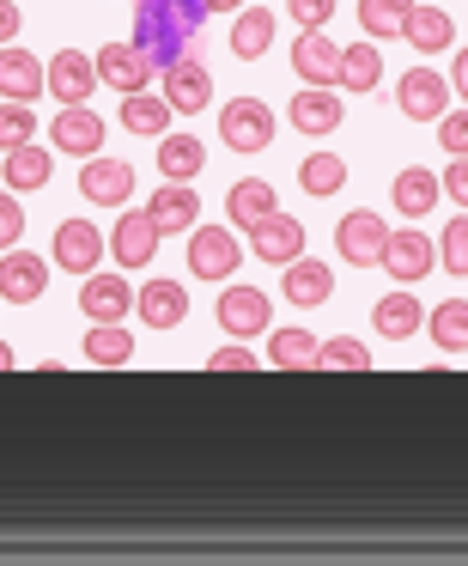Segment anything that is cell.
Here are the masks:
<instances>
[{
    "mask_svg": "<svg viewBox=\"0 0 468 566\" xmlns=\"http://www.w3.org/2000/svg\"><path fill=\"white\" fill-rule=\"evenodd\" d=\"M220 135H225L232 153H262L274 140V111L262 98H237V104L220 111Z\"/></svg>",
    "mask_w": 468,
    "mask_h": 566,
    "instance_id": "cell-6",
    "label": "cell"
},
{
    "mask_svg": "<svg viewBox=\"0 0 468 566\" xmlns=\"http://www.w3.org/2000/svg\"><path fill=\"white\" fill-rule=\"evenodd\" d=\"M237 256H244V244H237L232 226H195L189 232V274L195 281H232Z\"/></svg>",
    "mask_w": 468,
    "mask_h": 566,
    "instance_id": "cell-2",
    "label": "cell"
},
{
    "mask_svg": "<svg viewBox=\"0 0 468 566\" xmlns=\"http://www.w3.org/2000/svg\"><path fill=\"white\" fill-rule=\"evenodd\" d=\"M407 7L414 0H359V25H365V38L371 43H390V38H402V25H407Z\"/></svg>",
    "mask_w": 468,
    "mask_h": 566,
    "instance_id": "cell-35",
    "label": "cell"
},
{
    "mask_svg": "<svg viewBox=\"0 0 468 566\" xmlns=\"http://www.w3.org/2000/svg\"><path fill=\"white\" fill-rule=\"evenodd\" d=\"M152 74H159V67H152L135 43H104V50H98V80L110 92H123V98H128V92H147Z\"/></svg>",
    "mask_w": 468,
    "mask_h": 566,
    "instance_id": "cell-14",
    "label": "cell"
},
{
    "mask_svg": "<svg viewBox=\"0 0 468 566\" xmlns=\"http://www.w3.org/2000/svg\"><path fill=\"white\" fill-rule=\"evenodd\" d=\"M79 311H86L92 323H123L128 311H135V286H128L123 274H86V286H79Z\"/></svg>",
    "mask_w": 468,
    "mask_h": 566,
    "instance_id": "cell-15",
    "label": "cell"
},
{
    "mask_svg": "<svg viewBox=\"0 0 468 566\" xmlns=\"http://www.w3.org/2000/svg\"><path fill=\"white\" fill-rule=\"evenodd\" d=\"M19 25H25V13H19L13 0H0V50H7V43L19 38Z\"/></svg>",
    "mask_w": 468,
    "mask_h": 566,
    "instance_id": "cell-46",
    "label": "cell"
},
{
    "mask_svg": "<svg viewBox=\"0 0 468 566\" xmlns=\"http://www.w3.org/2000/svg\"><path fill=\"white\" fill-rule=\"evenodd\" d=\"M286 19H292L298 31H322L334 19V0H286Z\"/></svg>",
    "mask_w": 468,
    "mask_h": 566,
    "instance_id": "cell-42",
    "label": "cell"
},
{
    "mask_svg": "<svg viewBox=\"0 0 468 566\" xmlns=\"http://www.w3.org/2000/svg\"><path fill=\"white\" fill-rule=\"evenodd\" d=\"M432 342H438L444 354H468V298H444V305L432 311Z\"/></svg>",
    "mask_w": 468,
    "mask_h": 566,
    "instance_id": "cell-36",
    "label": "cell"
},
{
    "mask_svg": "<svg viewBox=\"0 0 468 566\" xmlns=\"http://www.w3.org/2000/svg\"><path fill=\"white\" fill-rule=\"evenodd\" d=\"M450 92L468 98V50H456V67H450Z\"/></svg>",
    "mask_w": 468,
    "mask_h": 566,
    "instance_id": "cell-47",
    "label": "cell"
},
{
    "mask_svg": "<svg viewBox=\"0 0 468 566\" xmlns=\"http://www.w3.org/2000/svg\"><path fill=\"white\" fill-rule=\"evenodd\" d=\"M135 359V335L123 323H92L86 329V366H128Z\"/></svg>",
    "mask_w": 468,
    "mask_h": 566,
    "instance_id": "cell-30",
    "label": "cell"
},
{
    "mask_svg": "<svg viewBox=\"0 0 468 566\" xmlns=\"http://www.w3.org/2000/svg\"><path fill=\"white\" fill-rule=\"evenodd\" d=\"M438 184H444V196H450L456 208H468V159H450V165H444Z\"/></svg>",
    "mask_w": 468,
    "mask_h": 566,
    "instance_id": "cell-44",
    "label": "cell"
},
{
    "mask_svg": "<svg viewBox=\"0 0 468 566\" xmlns=\"http://www.w3.org/2000/svg\"><path fill=\"white\" fill-rule=\"evenodd\" d=\"M159 80H164V104H171V111H183V116H195V111H208V104H213V74L195 62V55L171 62Z\"/></svg>",
    "mask_w": 468,
    "mask_h": 566,
    "instance_id": "cell-11",
    "label": "cell"
},
{
    "mask_svg": "<svg viewBox=\"0 0 468 566\" xmlns=\"http://www.w3.org/2000/svg\"><path fill=\"white\" fill-rule=\"evenodd\" d=\"M383 238H390V226H383V213H371V208L341 213V226H334V250H341V262H353V269L383 262Z\"/></svg>",
    "mask_w": 468,
    "mask_h": 566,
    "instance_id": "cell-4",
    "label": "cell"
},
{
    "mask_svg": "<svg viewBox=\"0 0 468 566\" xmlns=\"http://www.w3.org/2000/svg\"><path fill=\"white\" fill-rule=\"evenodd\" d=\"M432 262H438V250H432L426 232H390L383 238V269H390L402 286H414L419 274H432Z\"/></svg>",
    "mask_w": 468,
    "mask_h": 566,
    "instance_id": "cell-17",
    "label": "cell"
},
{
    "mask_svg": "<svg viewBox=\"0 0 468 566\" xmlns=\"http://www.w3.org/2000/svg\"><path fill=\"white\" fill-rule=\"evenodd\" d=\"M298 184H305V196H341L347 189V159L341 153H310L305 165H298Z\"/></svg>",
    "mask_w": 468,
    "mask_h": 566,
    "instance_id": "cell-33",
    "label": "cell"
},
{
    "mask_svg": "<svg viewBox=\"0 0 468 566\" xmlns=\"http://www.w3.org/2000/svg\"><path fill=\"white\" fill-rule=\"evenodd\" d=\"M135 311H140V323H147V329H177V323L189 317L183 281H147L135 293Z\"/></svg>",
    "mask_w": 468,
    "mask_h": 566,
    "instance_id": "cell-19",
    "label": "cell"
},
{
    "mask_svg": "<svg viewBox=\"0 0 468 566\" xmlns=\"http://www.w3.org/2000/svg\"><path fill=\"white\" fill-rule=\"evenodd\" d=\"M55 153H74V159H98L104 147V116L86 111V104H62V116L50 123Z\"/></svg>",
    "mask_w": 468,
    "mask_h": 566,
    "instance_id": "cell-8",
    "label": "cell"
},
{
    "mask_svg": "<svg viewBox=\"0 0 468 566\" xmlns=\"http://www.w3.org/2000/svg\"><path fill=\"white\" fill-rule=\"evenodd\" d=\"M438 262L450 274H468V213H456L450 226H444V238H438Z\"/></svg>",
    "mask_w": 468,
    "mask_h": 566,
    "instance_id": "cell-40",
    "label": "cell"
},
{
    "mask_svg": "<svg viewBox=\"0 0 468 566\" xmlns=\"http://www.w3.org/2000/svg\"><path fill=\"white\" fill-rule=\"evenodd\" d=\"M377 80H383V50L377 43H353V50H341V74H334V86L371 92Z\"/></svg>",
    "mask_w": 468,
    "mask_h": 566,
    "instance_id": "cell-32",
    "label": "cell"
},
{
    "mask_svg": "<svg viewBox=\"0 0 468 566\" xmlns=\"http://www.w3.org/2000/svg\"><path fill=\"white\" fill-rule=\"evenodd\" d=\"M402 38H407V50L438 55V50H450V43H456V25H450V13H444V7H432V0H414V7H407Z\"/></svg>",
    "mask_w": 468,
    "mask_h": 566,
    "instance_id": "cell-20",
    "label": "cell"
},
{
    "mask_svg": "<svg viewBox=\"0 0 468 566\" xmlns=\"http://www.w3.org/2000/svg\"><path fill=\"white\" fill-rule=\"evenodd\" d=\"M395 213H407V220H419V213H432V201H444V184L432 177V165H407V171H395Z\"/></svg>",
    "mask_w": 468,
    "mask_h": 566,
    "instance_id": "cell-25",
    "label": "cell"
},
{
    "mask_svg": "<svg viewBox=\"0 0 468 566\" xmlns=\"http://www.w3.org/2000/svg\"><path fill=\"white\" fill-rule=\"evenodd\" d=\"M341 116H347V104L334 98V86H305L292 104H286V123H292L298 135H310V140L334 135V128H341Z\"/></svg>",
    "mask_w": 468,
    "mask_h": 566,
    "instance_id": "cell-9",
    "label": "cell"
},
{
    "mask_svg": "<svg viewBox=\"0 0 468 566\" xmlns=\"http://www.w3.org/2000/svg\"><path fill=\"white\" fill-rule=\"evenodd\" d=\"M92 86H98V62L86 50H55L50 55V92L62 104H86Z\"/></svg>",
    "mask_w": 468,
    "mask_h": 566,
    "instance_id": "cell-18",
    "label": "cell"
},
{
    "mask_svg": "<svg viewBox=\"0 0 468 566\" xmlns=\"http://www.w3.org/2000/svg\"><path fill=\"white\" fill-rule=\"evenodd\" d=\"M43 86H50V67H43L38 55L31 50H0V98L31 104V98H43Z\"/></svg>",
    "mask_w": 468,
    "mask_h": 566,
    "instance_id": "cell-16",
    "label": "cell"
},
{
    "mask_svg": "<svg viewBox=\"0 0 468 566\" xmlns=\"http://www.w3.org/2000/svg\"><path fill=\"white\" fill-rule=\"evenodd\" d=\"M171 104L164 98H147V92H128L123 98V128H135V135H164L171 128Z\"/></svg>",
    "mask_w": 468,
    "mask_h": 566,
    "instance_id": "cell-37",
    "label": "cell"
},
{
    "mask_svg": "<svg viewBox=\"0 0 468 566\" xmlns=\"http://www.w3.org/2000/svg\"><path fill=\"white\" fill-rule=\"evenodd\" d=\"M292 74L305 86H334V74H341V43H329L322 31H305L292 43Z\"/></svg>",
    "mask_w": 468,
    "mask_h": 566,
    "instance_id": "cell-21",
    "label": "cell"
},
{
    "mask_svg": "<svg viewBox=\"0 0 468 566\" xmlns=\"http://www.w3.org/2000/svg\"><path fill=\"white\" fill-rule=\"evenodd\" d=\"M208 366H213V371H249V366H256V354H249V347H220Z\"/></svg>",
    "mask_w": 468,
    "mask_h": 566,
    "instance_id": "cell-45",
    "label": "cell"
},
{
    "mask_svg": "<svg viewBox=\"0 0 468 566\" xmlns=\"http://www.w3.org/2000/svg\"><path fill=\"white\" fill-rule=\"evenodd\" d=\"M43 293H50V269H43V256H31V250H7V256H0V298H7V305H38Z\"/></svg>",
    "mask_w": 468,
    "mask_h": 566,
    "instance_id": "cell-10",
    "label": "cell"
},
{
    "mask_svg": "<svg viewBox=\"0 0 468 566\" xmlns=\"http://www.w3.org/2000/svg\"><path fill=\"white\" fill-rule=\"evenodd\" d=\"M395 104H402L407 123H438L444 111H450V80L438 74V67H407L402 80H395Z\"/></svg>",
    "mask_w": 468,
    "mask_h": 566,
    "instance_id": "cell-3",
    "label": "cell"
},
{
    "mask_svg": "<svg viewBox=\"0 0 468 566\" xmlns=\"http://www.w3.org/2000/svg\"><path fill=\"white\" fill-rule=\"evenodd\" d=\"M159 226L147 220V213H123V220H116V232H110V250H116V262H123V269H147L152 256H159Z\"/></svg>",
    "mask_w": 468,
    "mask_h": 566,
    "instance_id": "cell-22",
    "label": "cell"
},
{
    "mask_svg": "<svg viewBox=\"0 0 468 566\" xmlns=\"http://www.w3.org/2000/svg\"><path fill=\"white\" fill-rule=\"evenodd\" d=\"M317 366L322 371H371V347L353 342V335H334V342L317 347Z\"/></svg>",
    "mask_w": 468,
    "mask_h": 566,
    "instance_id": "cell-38",
    "label": "cell"
},
{
    "mask_svg": "<svg viewBox=\"0 0 468 566\" xmlns=\"http://www.w3.org/2000/svg\"><path fill=\"white\" fill-rule=\"evenodd\" d=\"M244 0H208V13H237Z\"/></svg>",
    "mask_w": 468,
    "mask_h": 566,
    "instance_id": "cell-48",
    "label": "cell"
},
{
    "mask_svg": "<svg viewBox=\"0 0 468 566\" xmlns=\"http://www.w3.org/2000/svg\"><path fill=\"white\" fill-rule=\"evenodd\" d=\"M225 213H232L237 232L262 226L268 213H280V201H274V184H262V177H244V184H232V196H225Z\"/></svg>",
    "mask_w": 468,
    "mask_h": 566,
    "instance_id": "cell-27",
    "label": "cell"
},
{
    "mask_svg": "<svg viewBox=\"0 0 468 566\" xmlns=\"http://www.w3.org/2000/svg\"><path fill=\"white\" fill-rule=\"evenodd\" d=\"M7 366H13V347H7V342H0V371H7Z\"/></svg>",
    "mask_w": 468,
    "mask_h": 566,
    "instance_id": "cell-49",
    "label": "cell"
},
{
    "mask_svg": "<svg viewBox=\"0 0 468 566\" xmlns=\"http://www.w3.org/2000/svg\"><path fill=\"white\" fill-rule=\"evenodd\" d=\"M317 335H310V329H274V342H268V359H274V366H280V371H310V366H317Z\"/></svg>",
    "mask_w": 468,
    "mask_h": 566,
    "instance_id": "cell-34",
    "label": "cell"
},
{
    "mask_svg": "<svg viewBox=\"0 0 468 566\" xmlns=\"http://www.w3.org/2000/svg\"><path fill=\"white\" fill-rule=\"evenodd\" d=\"M25 238V208H19L13 189H0V250H13Z\"/></svg>",
    "mask_w": 468,
    "mask_h": 566,
    "instance_id": "cell-43",
    "label": "cell"
},
{
    "mask_svg": "<svg viewBox=\"0 0 468 566\" xmlns=\"http://www.w3.org/2000/svg\"><path fill=\"white\" fill-rule=\"evenodd\" d=\"M25 140H38V116H31V104H0V153L25 147Z\"/></svg>",
    "mask_w": 468,
    "mask_h": 566,
    "instance_id": "cell-39",
    "label": "cell"
},
{
    "mask_svg": "<svg viewBox=\"0 0 468 566\" xmlns=\"http://www.w3.org/2000/svg\"><path fill=\"white\" fill-rule=\"evenodd\" d=\"M268 43H274V13L268 7H244L232 25V55L237 62H256V55H268Z\"/></svg>",
    "mask_w": 468,
    "mask_h": 566,
    "instance_id": "cell-29",
    "label": "cell"
},
{
    "mask_svg": "<svg viewBox=\"0 0 468 566\" xmlns=\"http://www.w3.org/2000/svg\"><path fill=\"white\" fill-rule=\"evenodd\" d=\"M79 196L98 201V208H123V201L135 196V165L128 159H86V171H79Z\"/></svg>",
    "mask_w": 468,
    "mask_h": 566,
    "instance_id": "cell-13",
    "label": "cell"
},
{
    "mask_svg": "<svg viewBox=\"0 0 468 566\" xmlns=\"http://www.w3.org/2000/svg\"><path fill=\"white\" fill-rule=\"evenodd\" d=\"M201 25H208V0H140L135 50L164 74L171 62H183V50L201 38Z\"/></svg>",
    "mask_w": 468,
    "mask_h": 566,
    "instance_id": "cell-1",
    "label": "cell"
},
{
    "mask_svg": "<svg viewBox=\"0 0 468 566\" xmlns=\"http://www.w3.org/2000/svg\"><path fill=\"white\" fill-rule=\"evenodd\" d=\"M438 147L450 153V159H468V104L438 116Z\"/></svg>",
    "mask_w": 468,
    "mask_h": 566,
    "instance_id": "cell-41",
    "label": "cell"
},
{
    "mask_svg": "<svg viewBox=\"0 0 468 566\" xmlns=\"http://www.w3.org/2000/svg\"><path fill=\"white\" fill-rule=\"evenodd\" d=\"M201 165H208V147H201L195 135H164V140H159V171H164V184H195Z\"/></svg>",
    "mask_w": 468,
    "mask_h": 566,
    "instance_id": "cell-28",
    "label": "cell"
},
{
    "mask_svg": "<svg viewBox=\"0 0 468 566\" xmlns=\"http://www.w3.org/2000/svg\"><path fill=\"white\" fill-rule=\"evenodd\" d=\"M0 177H7V189H13V196H25V189H43V184L55 177V153H43L38 140H25V147L7 153Z\"/></svg>",
    "mask_w": 468,
    "mask_h": 566,
    "instance_id": "cell-24",
    "label": "cell"
},
{
    "mask_svg": "<svg viewBox=\"0 0 468 566\" xmlns=\"http://www.w3.org/2000/svg\"><path fill=\"white\" fill-rule=\"evenodd\" d=\"M147 220L159 226V232H195L201 220V196L189 184H164L159 196L147 201Z\"/></svg>",
    "mask_w": 468,
    "mask_h": 566,
    "instance_id": "cell-23",
    "label": "cell"
},
{
    "mask_svg": "<svg viewBox=\"0 0 468 566\" xmlns=\"http://www.w3.org/2000/svg\"><path fill=\"white\" fill-rule=\"evenodd\" d=\"M371 323H377L383 342H407V335H419V323H426V305H419L414 293H383L377 311H371Z\"/></svg>",
    "mask_w": 468,
    "mask_h": 566,
    "instance_id": "cell-26",
    "label": "cell"
},
{
    "mask_svg": "<svg viewBox=\"0 0 468 566\" xmlns=\"http://www.w3.org/2000/svg\"><path fill=\"white\" fill-rule=\"evenodd\" d=\"M329 286H334L329 262H305V256L286 262V298H292V305H322Z\"/></svg>",
    "mask_w": 468,
    "mask_h": 566,
    "instance_id": "cell-31",
    "label": "cell"
},
{
    "mask_svg": "<svg viewBox=\"0 0 468 566\" xmlns=\"http://www.w3.org/2000/svg\"><path fill=\"white\" fill-rule=\"evenodd\" d=\"M249 250H256L262 262H274V269H286V262L305 256V226H298L292 213H268L262 226H249Z\"/></svg>",
    "mask_w": 468,
    "mask_h": 566,
    "instance_id": "cell-12",
    "label": "cell"
},
{
    "mask_svg": "<svg viewBox=\"0 0 468 566\" xmlns=\"http://www.w3.org/2000/svg\"><path fill=\"white\" fill-rule=\"evenodd\" d=\"M104 244H110V238H104L92 220H62V226H55V269H67V274H98Z\"/></svg>",
    "mask_w": 468,
    "mask_h": 566,
    "instance_id": "cell-7",
    "label": "cell"
},
{
    "mask_svg": "<svg viewBox=\"0 0 468 566\" xmlns=\"http://www.w3.org/2000/svg\"><path fill=\"white\" fill-rule=\"evenodd\" d=\"M268 323H274V305H268V293L262 286H225L220 293V329L225 335H237V342H249V335H268Z\"/></svg>",
    "mask_w": 468,
    "mask_h": 566,
    "instance_id": "cell-5",
    "label": "cell"
}]
</instances>
